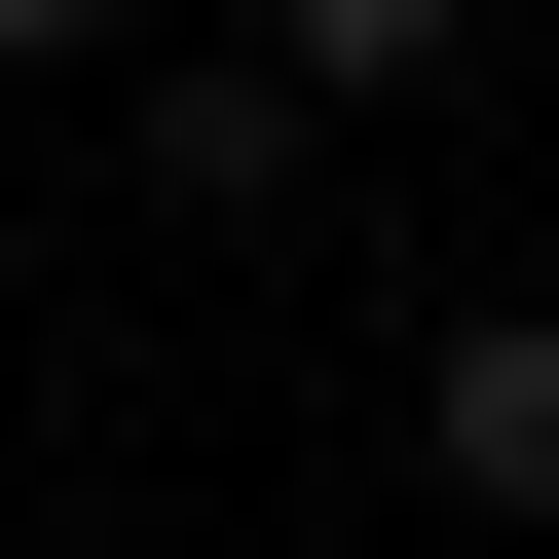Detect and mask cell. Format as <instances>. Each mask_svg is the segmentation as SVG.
Returning <instances> with one entry per match:
<instances>
[{
    "mask_svg": "<svg viewBox=\"0 0 559 559\" xmlns=\"http://www.w3.org/2000/svg\"><path fill=\"white\" fill-rule=\"evenodd\" d=\"M112 38H150V0H0V75H112Z\"/></svg>",
    "mask_w": 559,
    "mask_h": 559,
    "instance_id": "cell-4",
    "label": "cell"
},
{
    "mask_svg": "<svg viewBox=\"0 0 559 559\" xmlns=\"http://www.w3.org/2000/svg\"><path fill=\"white\" fill-rule=\"evenodd\" d=\"M112 150H150V224H261L299 187V75L261 38H112Z\"/></svg>",
    "mask_w": 559,
    "mask_h": 559,
    "instance_id": "cell-2",
    "label": "cell"
},
{
    "mask_svg": "<svg viewBox=\"0 0 559 559\" xmlns=\"http://www.w3.org/2000/svg\"><path fill=\"white\" fill-rule=\"evenodd\" d=\"M448 38H485V0H261V75H299V112H411Z\"/></svg>",
    "mask_w": 559,
    "mask_h": 559,
    "instance_id": "cell-3",
    "label": "cell"
},
{
    "mask_svg": "<svg viewBox=\"0 0 559 559\" xmlns=\"http://www.w3.org/2000/svg\"><path fill=\"white\" fill-rule=\"evenodd\" d=\"M411 485L448 522H559V299H448L411 336Z\"/></svg>",
    "mask_w": 559,
    "mask_h": 559,
    "instance_id": "cell-1",
    "label": "cell"
}]
</instances>
